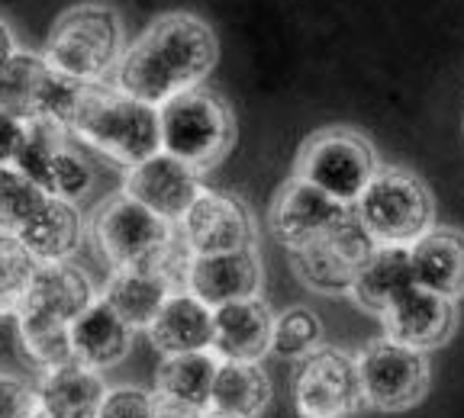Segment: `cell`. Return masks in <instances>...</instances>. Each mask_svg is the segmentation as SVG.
Instances as JSON below:
<instances>
[{
	"label": "cell",
	"mask_w": 464,
	"mask_h": 418,
	"mask_svg": "<svg viewBox=\"0 0 464 418\" xmlns=\"http://www.w3.org/2000/svg\"><path fill=\"white\" fill-rule=\"evenodd\" d=\"M217 62L213 29L190 14L155 20L132 45H126L113 74V87L132 100L159 109L171 97L194 90Z\"/></svg>",
	"instance_id": "1"
},
{
	"label": "cell",
	"mask_w": 464,
	"mask_h": 418,
	"mask_svg": "<svg viewBox=\"0 0 464 418\" xmlns=\"http://www.w3.org/2000/svg\"><path fill=\"white\" fill-rule=\"evenodd\" d=\"M72 132L126 171L161 152L159 109L132 100L107 81L84 87L78 109H74Z\"/></svg>",
	"instance_id": "2"
},
{
	"label": "cell",
	"mask_w": 464,
	"mask_h": 418,
	"mask_svg": "<svg viewBox=\"0 0 464 418\" xmlns=\"http://www.w3.org/2000/svg\"><path fill=\"white\" fill-rule=\"evenodd\" d=\"M123 26L110 7H74L58 16L45 43V62L62 78L81 87L103 84L107 74H116L123 58Z\"/></svg>",
	"instance_id": "3"
},
{
	"label": "cell",
	"mask_w": 464,
	"mask_h": 418,
	"mask_svg": "<svg viewBox=\"0 0 464 418\" xmlns=\"http://www.w3.org/2000/svg\"><path fill=\"white\" fill-rule=\"evenodd\" d=\"M161 152L197 174L219 165L236 138V119L217 94L194 87L159 107Z\"/></svg>",
	"instance_id": "4"
},
{
	"label": "cell",
	"mask_w": 464,
	"mask_h": 418,
	"mask_svg": "<svg viewBox=\"0 0 464 418\" xmlns=\"http://www.w3.org/2000/svg\"><path fill=\"white\" fill-rule=\"evenodd\" d=\"M355 213L377 245L413 248L422 235L432 232L429 187L403 167H381L355 203Z\"/></svg>",
	"instance_id": "5"
},
{
	"label": "cell",
	"mask_w": 464,
	"mask_h": 418,
	"mask_svg": "<svg viewBox=\"0 0 464 418\" xmlns=\"http://www.w3.org/2000/svg\"><path fill=\"white\" fill-rule=\"evenodd\" d=\"M377 171L381 167L368 138L352 129H323L304 142L294 177L313 184L345 206H355Z\"/></svg>",
	"instance_id": "6"
},
{
	"label": "cell",
	"mask_w": 464,
	"mask_h": 418,
	"mask_svg": "<svg viewBox=\"0 0 464 418\" xmlns=\"http://www.w3.org/2000/svg\"><path fill=\"white\" fill-rule=\"evenodd\" d=\"M81 94L84 87L62 78L45 58L29 52H16L14 62L0 71V109L14 113L26 126L49 123L72 129Z\"/></svg>",
	"instance_id": "7"
},
{
	"label": "cell",
	"mask_w": 464,
	"mask_h": 418,
	"mask_svg": "<svg viewBox=\"0 0 464 418\" xmlns=\"http://www.w3.org/2000/svg\"><path fill=\"white\" fill-rule=\"evenodd\" d=\"M94 303V287L81 267L68 264V261L65 264H39L36 277L16 309L20 338L68 332Z\"/></svg>",
	"instance_id": "8"
},
{
	"label": "cell",
	"mask_w": 464,
	"mask_h": 418,
	"mask_svg": "<svg viewBox=\"0 0 464 418\" xmlns=\"http://www.w3.org/2000/svg\"><path fill=\"white\" fill-rule=\"evenodd\" d=\"M362 396L374 409L400 412L416 405L429 390V367L420 351L393 338H374L358 354Z\"/></svg>",
	"instance_id": "9"
},
{
	"label": "cell",
	"mask_w": 464,
	"mask_h": 418,
	"mask_svg": "<svg viewBox=\"0 0 464 418\" xmlns=\"http://www.w3.org/2000/svg\"><path fill=\"white\" fill-rule=\"evenodd\" d=\"M374 252L377 242L355 213L326 238L290 252V264H294L300 280L316 293H352L362 267L368 264Z\"/></svg>",
	"instance_id": "10"
},
{
	"label": "cell",
	"mask_w": 464,
	"mask_h": 418,
	"mask_svg": "<svg viewBox=\"0 0 464 418\" xmlns=\"http://www.w3.org/2000/svg\"><path fill=\"white\" fill-rule=\"evenodd\" d=\"M174 232H178V225L165 223L152 209H145L142 203H136L126 194L103 203L94 216L97 248L113 261L116 271L145 267L171 242Z\"/></svg>",
	"instance_id": "11"
},
{
	"label": "cell",
	"mask_w": 464,
	"mask_h": 418,
	"mask_svg": "<svg viewBox=\"0 0 464 418\" xmlns=\"http://www.w3.org/2000/svg\"><path fill=\"white\" fill-rule=\"evenodd\" d=\"M294 403L304 418H348L362 409L358 364L339 347H316L297 364Z\"/></svg>",
	"instance_id": "12"
},
{
	"label": "cell",
	"mask_w": 464,
	"mask_h": 418,
	"mask_svg": "<svg viewBox=\"0 0 464 418\" xmlns=\"http://www.w3.org/2000/svg\"><path fill=\"white\" fill-rule=\"evenodd\" d=\"M352 216H355V206H345L313 184L290 177L271 203V232L287 252H297L326 238Z\"/></svg>",
	"instance_id": "13"
},
{
	"label": "cell",
	"mask_w": 464,
	"mask_h": 418,
	"mask_svg": "<svg viewBox=\"0 0 464 418\" xmlns=\"http://www.w3.org/2000/svg\"><path fill=\"white\" fill-rule=\"evenodd\" d=\"M178 232L194 254L242 252V248H252L255 238L252 213L246 203L229 194H213V190H203L197 196L188 216L178 223Z\"/></svg>",
	"instance_id": "14"
},
{
	"label": "cell",
	"mask_w": 464,
	"mask_h": 418,
	"mask_svg": "<svg viewBox=\"0 0 464 418\" xmlns=\"http://www.w3.org/2000/svg\"><path fill=\"white\" fill-rule=\"evenodd\" d=\"M200 174L184 161L159 152L126 174V196L152 209L155 216L178 225L200 196Z\"/></svg>",
	"instance_id": "15"
},
{
	"label": "cell",
	"mask_w": 464,
	"mask_h": 418,
	"mask_svg": "<svg viewBox=\"0 0 464 418\" xmlns=\"http://www.w3.org/2000/svg\"><path fill=\"white\" fill-rule=\"evenodd\" d=\"M261 264L252 248L223 254H197L190 264L188 293H194L210 309H223L242 299H258Z\"/></svg>",
	"instance_id": "16"
},
{
	"label": "cell",
	"mask_w": 464,
	"mask_h": 418,
	"mask_svg": "<svg viewBox=\"0 0 464 418\" xmlns=\"http://www.w3.org/2000/svg\"><path fill=\"white\" fill-rule=\"evenodd\" d=\"M381 318H384L387 338H393L397 345H406L422 354V351H432V347L445 345V341L451 338L458 316H455V303H451V299L416 287Z\"/></svg>",
	"instance_id": "17"
},
{
	"label": "cell",
	"mask_w": 464,
	"mask_h": 418,
	"mask_svg": "<svg viewBox=\"0 0 464 418\" xmlns=\"http://www.w3.org/2000/svg\"><path fill=\"white\" fill-rule=\"evenodd\" d=\"M275 347V318L261 299L213 309V351L229 364H258Z\"/></svg>",
	"instance_id": "18"
},
{
	"label": "cell",
	"mask_w": 464,
	"mask_h": 418,
	"mask_svg": "<svg viewBox=\"0 0 464 418\" xmlns=\"http://www.w3.org/2000/svg\"><path fill=\"white\" fill-rule=\"evenodd\" d=\"M103 396H107L103 376L81 364L49 370L36 380L39 412L49 418H97Z\"/></svg>",
	"instance_id": "19"
},
{
	"label": "cell",
	"mask_w": 464,
	"mask_h": 418,
	"mask_svg": "<svg viewBox=\"0 0 464 418\" xmlns=\"http://www.w3.org/2000/svg\"><path fill=\"white\" fill-rule=\"evenodd\" d=\"M149 338L161 351V357L207 351L213 347V309L194 293H174L149 328Z\"/></svg>",
	"instance_id": "20"
},
{
	"label": "cell",
	"mask_w": 464,
	"mask_h": 418,
	"mask_svg": "<svg viewBox=\"0 0 464 418\" xmlns=\"http://www.w3.org/2000/svg\"><path fill=\"white\" fill-rule=\"evenodd\" d=\"M413 274L416 287L435 296H445L455 303L464 296V235L455 229H432L413 248Z\"/></svg>",
	"instance_id": "21"
},
{
	"label": "cell",
	"mask_w": 464,
	"mask_h": 418,
	"mask_svg": "<svg viewBox=\"0 0 464 418\" xmlns=\"http://www.w3.org/2000/svg\"><path fill=\"white\" fill-rule=\"evenodd\" d=\"M81 232L84 229H81L78 206L62 196H49V203L14 238L39 264H65L78 252Z\"/></svg>",
	"instance_id": "22"
},
{
	"label": "cell",
	"mask_w": 464,
	"mask_h": 418,
	"mask_svg": "<svg viewBox=\"0 0 464 418\" xmlns=\"http://www.w3.org/2000/svg\"><path fill=\"white\" fill-rule=\"evenodd\" d=\"M130 325L116 316L103 299H97L78 322L68 328L72 338V354L74 364L87 370H107L113 364H120L130 351Z\"/></svg>",
	"instance_id": "23"
},
{
	"label": "cell",
	"mask_w": 464,
	"mask_h": 418,
	"mask_svg": "<svg viewBox=\"0 0 464 418\" xmlns=\"http://www.w3.org/2000/svg\"><path fill=\"white\" fill-rule=\"evenodd\" d=\"M410 290H416L410 248L377 245V252L371 254V261L362 267V274H358L352 293H355V299L364 306V309L384 316V312H391Z\"/></svg>",
	"instance_id": "24"
},
{
	"label": "cell",
	"mask_w": 464,
	"mask_h": 418,
	"mask_svg": "<svg viewBox=\"0 0 464 418\" xmlns=\"http://www.w3.org/2000/svg\"><path fill=\"white\" fill-rule=\"evenodd\" d=\"M171 296L174 290L161 277H155L152 271L126 267V271H116L110 277L101 299L130 325V332H139V328L149 332Z\"/></svg>",
	"instance_id": "25"
},
{
	"label": "cell",
	"mask_w": 464,
	"mask_h": 418,
	"mask_svg": "<svg viewBox=\"0 0 464 418\" xmlns=\"http://www.w3.org/2000/svg\"><path fill=\"white\" fill-rule=\"evenodd\" d=\"M217 374H219V361L210 351L161 357L159 374H155V396H159L161 403L207 412L213 399Z\"/></svg>",
	"instance_id": "26"
},
{
	"label": "cell",
	"mask_w": 464,
	"mask_h": 418,
	"mask_svg": "<svg viewBox=\"0 0 464 418\" xmlns=\"http://www.w3.org/2000/svg\"><path fill=\"white\" fill-rule=\"evenodd\" d=\"M271 383L258 364H219L217 383H213V399L207 412L232 418H258L268 405Z\"/></svg>",
	"instance_id": "27"
},
{
	"label": "cell",
	"mask_w": 464,
	"mask_h": 418,
	"mask_svg": "<svg viewBox=\"0 0 464 418\" xmlns=\"http://www.w3.org/2000/svg\"><path fill=\"white\" fill-rule=\"evenodd\" d=\"M62 136L65 129L62 126H49V123H33L26 132V142H23L20 155H16L14 167L36 184L39 190H45L49 196H55V181H52V171H55V158L62 148Z\"/></svg>",
	"instance_id": "28"
},
{
	"label": "cell",
	"mask_w": 464,
	"mask_h": 418,
	"mask_svg": "<svg viewBox=\"0 0 464 418\" xmlns=\"http://www.w3.org/2000/svg\"><path fill=\"white\" fill-rule=\"evenodd\" d=\"M45 203L49 194L23 177L16 167H0V235H16Z\"/></svg>",
	"instance_id": "29"
},
{
	"label": "cell",
	"mask_w": 464,
	"mask_h": 418,
	"mask_svg": "<svg viewBox=\"0 0 464 418\" xmlns=\"http://www.w3.org/2000/svg\"><path fill=\"white\" fill-rule=\"evenodd\" d=\"M36 271L39 261L14 235H0V322L7 316H16Z\"/></svg>",
	"instance_id": "30"
},
{
	"label": "cell",
	"mask_w": 464,
	"mask_h": 418,
	"mask_svg": "<svg viewBox=\"0 0 464 418\" xmlns=\"http://www.w3.org/2000/svg\"><path fill=\"white\" fill-rule=\"evenodd\" d=\"M319 341H323V322L306 306H294L275 318V351L281 357L304 361L306 354L316 351Z\"/></svg>",
	"instance_id": "31"
},
{
	"label": "cell",
	"mask_w": 464,
	"mask_h": 418,
	"mask_svg": "<svg viewBox=\"0 0 464 418\" xmlns=\"http://www.w3.org/2000/svg\"><path fill=\"white\" fill-rule=\"evenodd\" d=\"M52 181H55V196L74 203L78 196H84L87 190L94 187V171H91V165H87L78 152H72V148H62V152H58V158H55Z\"/></svg>",
	"instance_id": "32"
},
{
	"label": "cell",
	"mask_w": 464,
	"mask_h": 418,
	"mask_svg": "<svg viewBox=\"0 0 464 418\" xmlns=\"http://www.w3.org/2000/svg\"><path fill=\"white\" fill-rule=\"evenodd\" d=\"M155 409H159V396L136 386H116L107 390L97 418H155Z\"/></svg>",
	"instance_id": "33"
},
{
	"label": "cell",
	"mask_w": 464,
	"mask_h": 418,
	"mask_svg": "<svg viewBox=\"0 0 464 418\" xmlns=\"http://www.w3.org/2000/svg\"><path fill=\"white\" fill-rule=\"evenodd\" d=\"M39 412L36 383L16 380V376L0 374V418H33Z\"/></svg>",
	"instance_id": "34"
},
{
	"label": "cell",
	"mask_w": 464,
	"mask_h": 418,
	"mask_svg": "<svg viewBox=\"0 0 464 418\" xmlns=\"http://www.w3.org/2000/svg\"><path fill=\"white\" fill-rule=\"evenodd\" d=\"M29 126L16 119L14 113L0 109V167H14L16 155H20L23 142H26Z\"/></svg>",
	"instance_id": "35"
},
{
	"label": "cell",
	"mask_w": 464,
	"mask_h": 418,
	"mask_svg": "<svg viewBox=\"0 0 464 418\" xmlns=\"http://www.w3.org/2000/svg\"><path fill=\"white\" fill-rule=\"evenodd\" d=\"M16 39H14V33H10V26L4 20H0V71H4V68L10 65V62H14L16 58Z\"/></svg>",
	"instance_id": "36"
},
{
	"label": "cell",
	"mask_w": 464,
	"mask_h": 418,
	"mask_svg": "<svg viewBox=\"0 0 464 418\" xmlns=\"http://www.w3.org/2000/svg\"><path fill=\"white\" fill-rule=\"evenodd\" d=\"M203 418H232V415H219V412H203Z\"/></svg>",
	"instance_id": "37"
},
{
	"label": "cell",
	"mask_w": 464,
	"mask_h": 418,
	"mask_svg": "<svg viewBox=\"0 0 464 418\" xmlns=\"http://www.w3.org/2000/svg\"><path fill=\"white\" fill-rule=\"evenodd\" d=\"M33 418H49V415H45V412H36V415H33Z\"/></svg>",
	"instance_id": "38"
}]
</instances>
